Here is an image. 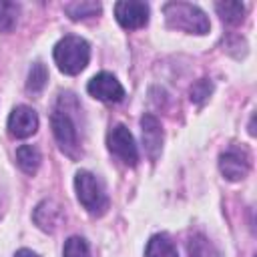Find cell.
I'll use <instances>...</instances> for the list:
<instances>
[{"label": "cell", "instance_id": "obj_1", "mask_svg": "<svg viewBox=\"0 0 257 257\" xmlns=\"http://www.w3.org/2000/svg\"><path fill=\"white\" fill-rule=\"evenodd\" d=\"M167 24L177 30H185L189 34H207L211 28V22L207 14L189 2H169L163 6Z\"/></svg>", "mask_w": 257, "mask_h": 257}, {"label": "cell", "instance_id": "obj_2", "mask_svg": "<svg viewBox=\"0 0 257 257\" xmlns=\"http://www.w3.org/2000/svg\"><path fill=\"white\" fill-rule=\"evenodd\" d=\"M90 58V46L80 36H64L54 46V62L64 74H78Z\"/></svg>", "mask_w": 257, "mask_h": 257}, {"label": "cell", "instance_id": "obj_3", "mask_svg": "<svg viewBox=\"0 0 257 257\" xmlns=\"http://www.w3.org/2000/svg\"><path fill=\"white\" fill-rule=\"evenodd\" d=\"M50 124H52V133H54V139H56L60 151L64 155H68L70 159H76L80 153L78 131H76V124H74L72 116L68 114V108L62 102V98H60L58 106L54 108V112L50 114Z\"/></svg>", "mask_w": 257, "mask_h": 257}, {"label": "cell", "instance_id": "obj_4", "mask_svg": "<svg viewBox=\"0 0 257 257\" xmlns=\"http://www.w3.org/2000/svg\"><path fill=\"white\" fill-rule=\"evenodd\" d=\"M74 189L80 205L90 215H102L108 209V197L102 183L88 171H78L74 177Z\"/></svg>", "mask_w": 257, "mask_h": 257}, {"label": "cell", "instance_id": "obj_5", "mask_svg": "<svg viewBox=\"0 0 257 257\" xmlns=\"http://www.w3.org/2000/svg\"><path fill=\"white\" fill-rule=\"evenodd\" d=\"M106 147L122 165L135 167L139 163V149L135 145V139H133L131 131L124 124H116L108 131Z\"/></svg>", "mask_w": 257, "mask_h": 257}, {"label": "cell", "instance_id": "obj_6", "mask_svg": "<svg viewBox=\"0 0 257 257\" xmlns=\"http://www.w3.org/2000/svg\"><path fill=\"white\" fill-rule=\"evenodd\" d=\"M86 90L90 92V96L102 100V102H120L124 98V88L120 86V82L116 80L114 74L110 72H98L94 74L88 84Z\"/></svg>", "mask_w": 257, "mask_h": 257}, {"label": "cell", "instance_id": "obj_7", "mask_svg": "<svg viewBox=\"0 0 257 257\" xmlns=\"http://www.w3.org/2000/svg\"><path fill=\"white\" fill-rule=\"evenodd\" d=\"M116 22L126 30L143 28L149 22V4L139 0H122L114 4Z\"/></svg>", "mask_w": 257, "mask_h": 257}, {"label": "cell", "instance_id": "obj_8", "mask_svg": "<svg viewBox=\"0 0 257 257\" xmlns=\"http://www.w3.org/2000/svg\"><path fill=\"white\" fill-rule=\"evenodd\" d=\"M38 128V114L30 106H16L8 116V133L16 139H28Z\"/></svg>", "mask_w": 257, "mask_h": 257}, {"label": "cell", "instance_id": "obj_9", "mask_svg": "<svg viewBox=\"0 0 257 257\" xmlns=\"http://www.w3.org/2000/svg\"><path fill=\"white\" fill-rule=\"evenodd\" d=\"M219 169L227 181H241L249 173V161L245 153L239 151H225L219 157Z\"/></svg>", "mask_w": 257, "mask_h": 257}, {"label": "cell", "instance_id": "obj_10", "mask_svg": "<svg viewBox=\"0 0 257 257\" xmlns=\"http://www.w3.org/2000/svg\"><path fill=\"white\" fill-rule=\"evenodd\" d=\"M141 131H143V145L145 151L149 155V159H157L161 155L163 149V131H161V122L157 120V116L153 114H145L141 118Z\"/></svg>", "mask_w": 257, "mask_h": 257}, {"label": "cell", "instance_id": "obj_11", "mask_svg": "<svg viewBox=\"0 0 257 257\" xmlns=\"http://www.w3.org/2000/svg\"><path fill=\"white\" fill-rule=\"evenodd\" d=\"M32 217H34V223H36L42 231L52 233V231L60 225V221H62V209H60V205H58L56 201L44 199L42 203L36 205Z\"/></svg>", "mask_w": 257, "mask_h": 257}, {"label": "cell", "instance_id": "obj_12", "mask_svg": "<svg viewBox=\"0 0 257 257\" xmlns=\"http://www.w3.org/2000/svg\"><path fill=\"white\" fill-rule=\"evenodd\" d=\"M40 153L36 147L32 145H20L16 149V165L26 173V175H34L40 167Z\"/></svg>", "mask_w": 257, "mask_h": 257}, {"label": "cell", "instance_id": "obj_13", "mask_svg": "<svg viewBox=\"0 0 257 257\" xmlns=\"http://www.w3.org/2000/svg\"><path fill=\"white\" fill-rule=\"evenodd\" d=\"M145 257H179V253L167 235H153L147 243Z\"/></svg>", "mask_w": 257, "mask_h": 257}, {"label": "cell", "instance_id": "obj_14", "mask_svg": "<svg viewBox=\"0 0 257 257\" xmlns=\"http://www.w3.org/2000/svg\"><path fill=\"white\" fill-rule=\"evenodd\" d=\"M217 14L227 24H239L245 16V4L241 2H217L215 4Z\"/></svg>", "mask_w": 257, "mask_h": 257}, {"label": "cell", "instance_id": "obj_15", "mask_svg": "<svg viewBox=\"0 0 257 257\" xmlns=\"http://www.w3.org/2000/svg\"><path fill=\"white\" fill-rule=\"evenodd\" d=\"M64 12L72 20H84V18L96 16L100 12V4L98 2H68L64 4Z\"/></svg>", "mask_w": 257, "mask_h": 257}, {"label": "cell", "instance_id": "obj_16", "mask_svg": "<svg viewBox=\"0 0 257 257\" xmlns=\"http://www.w3.org/2000/svg\"><path fill=\"white\" fill-rule=\"evenodd\" d=\"M46 80H48V70L42 62H34L28 70V78H26V90L32 92V94H38L42 92V88L46 86Z\"/></svg>", "mask_w": 257, "mask_h": 257}, {"label": "cell", "instance_id": "obj_17", "mask_svg": "<svg viewBox=\"0 0 257 257\" xmlns=\"http://www.w3.org/2000/svg\"><path fill=\"white\" fill-rule=\"evenodd\" d=\"M20 14V4L0 2V32H12Z\"/></svg>", "mask_w": 257, "mask_h": 257}, {"label": "cell", "instance_id": "obj_18", "mask_svg": "<svg viewBox=\"0 0 257 257\" xmlns=\"http://www.w3.org/2000/svg\"><path fill=\"white\" fill-rule=\"evenodd\" d=\"M187 253H189V257H217L215 247L209 243L207 237H203V235H199V233L189 239V243H187Z\"/></svg>", "mask_w": 257, "mask_h": 257}, {"label": "cell", "instance_id": "obj_19", "mask_svg": "<svg viewBox=\"0 0 257 257\" xmlns=\"http://www.w3.org/2000/svg\"><path fill=\"white\" fill-rule=\"evenodd\" d=\"M62 257H90L88 243L82 237H70V239H66L64 249H62Z\"/></svg>", "mask_w": 257, "mask_h": 257}, {"label": "cell", "instance_id": "obj_20", "mask_svg": "<svg viewBox=\"0 0 257 257\" xmlns=\"http://www.w3.org/2000/svg\"><path fill=\"white\" fill-rule=\"evenodd\" d=\"M211 92H213V82H211V80H207V78L197 80V82L191 86V90H189L191 100H193L195 104H203V102L211 96Z\"/></svg>", "mask_w": 257, "mask_h": 257}, {"label": "cell", "instance_id": "obj_21", "mask_svg": "<svg viewBox=\"0 0 257 257\" xmlns=\"http://www.w3.org/2000/svg\"><path fill=\"white\" fill-rule=\"evenodd\" d=\"M14 257H38V255L34 251H30V249H20V251H16Z\"/></svg>", "mask_w": 257, "mask_h": 257}]
</instances>
